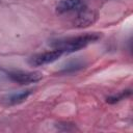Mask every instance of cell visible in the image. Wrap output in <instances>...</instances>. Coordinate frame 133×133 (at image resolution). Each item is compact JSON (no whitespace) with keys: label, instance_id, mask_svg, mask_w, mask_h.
Segmentation results:
<instances>
[{"label":"cell","instance_id":"cell-6","mask_svg":"<svg viewBox=\"0 0 133 133\" xmlns=\"http://www.w3.org/2000/svg\"><path fill=\"white\" fill-rule=\"evenodd\" d=\"M32 94V89H25V90H21L18 92H14L8 95L4 101L7 105H17L20 104L24 101H26L28 99V97Z\"/></svg>","mask_w":133,"mask_h":133},{"label":"cell","instance_id":"cell-3","mask_svg":"<svg viewBox=\"0 0 133 133\" xmlns=\"http://www.w3.org/2000/svg\"><path fill=\"white\" fill-rule=\"evenodd\" d=\"M63 53L59 50L54 48L53 50L50 51H46V52H42V53H37L32 55L29 59H28V63L31 66H41V65H45L48 63H51L55 60H57Z\"/></svg>","mask_w":133,"mask_h":133},{"label":"cell","instance_id":"cell-2","mask_svg":"<svg viewBox=\"0 0 133 133\" xmlns=\"http://www.w3.org/2000/svg\"><path fill=\"white\" fill-rule=\"evenodd\" d=\"M7 77L9 80L19 83V84H30V83H35L38 82L39 80L43 79V74L37 71H8L7 72Z\"/></svg>","mask_w":133,"mask_h":133},{"label":"cell","instance_id":"cell-4","mask_svg":"<svg viewBox=\"0 0 133 133\" xmlns=\"http://www.w3.org/2000/svg\"><path fill=\"white\" fill-rule=\"evenodd\" d=\"M96 20H97V12L86 5L85 7H83L82 9L76 12V17L74 18L73 24L75 27L84 28L95 23Z\"/></svg>","mask_w":133,"mask_h":133},{"label":"cell","instance_id":"cell-8","mask_svg":"<svg viewBox=\"0 0 133 133\" xmlns=\"http://www.w3.org/2000/svg\"><path fill=\"white\" fill-rule=\"evenodd\" d=\"M131 96V89H125V90H122L115 95H112V96H109L107 97L106 99V102L109 103V104H115L124 99H127L128 97Z\"/></svg>","mask_w":133,"mask_h":133},{"label":"cell","instance_id":"cell-5","mask_svg":"<svg viewBox=\"0 0 133 133\" xmlns=\"http://www.w3.org/2000/svg\"><path fill=\"white\" fill-rule=\"evenodd\" d=\"M86 5L84 0H60L56 5V12L58 15L77 12Z\"/></svg>","mask_w":133,"mask_h":133},{"label":"cell","instance_id":"cell-7","mask_svg":"<svg viewBox=\"0 0 133 133\" xmlns=\"http://www.w3.org/2000/svg\"><path fill=\"white\" fill-rule=\"evenodd\" d=\"M86 62L83 59H74L69 61L60 71V74H72V73H76L80 70H82L83 68H85Z\"/></svg>","mask_w":133,"mask_h":133},{"label":"cell","instance_id":"cell-1","mask_svg":"<svg viewBox=\"0 0 133 133\" xmlns=\"http://www.w3.org/2000/svg\"><path fill=\"white\" fill-rule=\"evenodd\" d=\"M100 38H101V34L99 32H87L76 36L55 39L51 43V46H53L56 49H59L63 54L73 53L87 47L92 43H96Z\"/></svg>","mask_w":133,"mask_h":133}]
</instances>
